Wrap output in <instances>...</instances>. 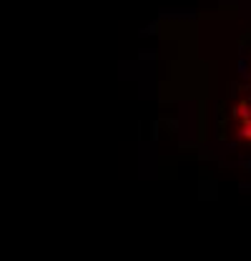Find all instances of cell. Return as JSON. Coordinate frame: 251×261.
I'll list each match as a JSON object with an SVG mask.
<instances>
[{
  "instance_id": "cell-1",
  "label": "cell",
  "mask_w": 251,
  "mask_h": 261,
  "mask_svg": "<svg viewBox=\"0 0 251 261\" xmlns=\"http://www.w3.org/2000/svg\"><path fill=\"white\" fill-rule=\"evenodd\" d=\"M231 116L236 118V123H241V121H249V118H251V111H249V106H246V100H239V103L234 106Z\"/></svg>"
},
{
  "instance_id": "cell-2",
  "label": "cell",
  "mask_w": 251,
  "mask_h": 261,
  "mask_svg": "<svg viewBox=\"0 0 251 261\" xmlns=\"http://www.w3.org/2000/svg\"><path fill=\"white\" fill-rule=\"evenodd\" d=\"M236 133H239V138H241V141H249V143H251V118H249V121H241Z\"/></svg>"
}]
</instances>
